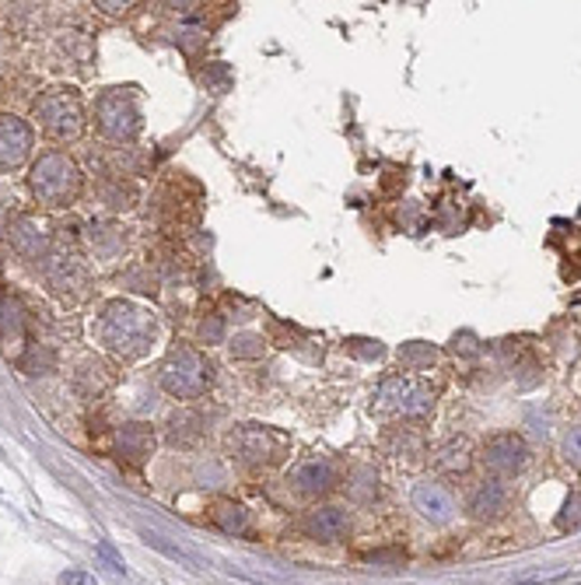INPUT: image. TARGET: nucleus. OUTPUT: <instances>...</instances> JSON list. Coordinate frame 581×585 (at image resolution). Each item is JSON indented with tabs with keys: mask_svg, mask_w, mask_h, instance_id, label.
Returning <instances> with one entry per match:
<instances>
[{
	"mask_svg": "<svg viewBox=\"0 0 581 585\" xmlns=\"http://www.w3.org/2000/svg\"><path fill=\"white\" fill-rule=\"evenodd\" d=\"M158 319L144 305L130 298H113L99 316V344L119 361H137L144 358L155 344Z\"/></svg>",
	"mask_w": 581,
	"mask_h": 585,
	"instance_id": "obj_1",
	"label": "nucleus"
},
{
	"mask_svg": "<svg viewBox=\"0 0 581 585\" xmlns=\"http://www.w3.org/2000/svg\"><path fill=\"white\" fill-rule=\"evenodd\" d=\"M28 187H33L36 200L50 211H64L85 190V176L78 162H74L67 151H46L39 162L33 165V176H28Z\"/></svg>",
	"mask_w": 581,
	"mask_h": 585,
	"instance_id": "obj_2",
	"label": "nucleus"
},
{
	"mask_svg": "<svg viewBox=\"0 0 581 585\" xmlns=\"http://www.w3.org/2000/svg\"><path fill=\"white\" fill-rule=\"evenodd\" d=\"M438 393L427 386V382L414 376H389L378 382V390L372 396V410L382 418H427L435 410Z\"/></svg>",
	"mask_w": 581,
	"mask_h": 585,
	"instance_id": "obj_3",
	"label": "nucleus"
},
{
	"mask_svg": "<svg viewBox=\"0 0 581 585\" xmlns=\"http://www.w3.org/2000/svg\"><path fill=\"white\" fill-rule=\"evenodd\" d=\"M158 382H162V390H165L168 396H176V399H196V396H204L207 386L214 382V365L204 358L201 351L176 347V351H168V358L162 361Z\"/></svg>",
	"mask_w": 581,
	"mask_h": 585,
	"instance_id": "obj_4",
	"label": "nucleus"
},
{
	"mask_svg": "<svg viewBox=\"0 0 581 585\" xmlns=\"http://www.w3.org/2000/svg\"><path fill=\"white\" fill-rule=\"evenodd\" d=\"M39 127L53 141H78L85 133V105L74 88H50L36 99Z\"/></svg>",
	"mask_w": 581,
	"mask_h": 585,
	"instance_id": "obj_5",
	"label": "nucleus"
},
{
	"mask_svg": "<svg viewBox=\"0 0 581 585\" xmlns=\"http://www.w3.org/2000/svg\"><path fill=\"white\" fill-rule=\"evenodd\" d=\"M228 445H232V453L242 459V463L249 467H273L281 463V459L287 456V435H281V431L273 428H259V424H242L238 431H232V438H228Z\"/></svg>",
	"mask_w": 581,
	"mask_h": 585,
	"instance_id": "obj_6",
	"label": "nucleus"
},
{
	"mask_svg": "<svg viewBox=\"0 0 581 585\" xmlns=\"http://www.w3.org/2000/svg\"><path fill=\"white\" fill-rule=\"evenodd\" d=\"M95 123L99 130L109 137V141H133L141 133V110H137V99L124 88H113L95 102Z\"/></svg>",
	"mask_w": 581,
	"mask_h": 585,
	"instance_id": "obj_7",
	"label": "nucleus"
},
{
	"mask_svg": "<svg viewBox=\"0 0 581 585\" xmlns=\"http://www.w3.org/2000/svg\"><path fill=\"white\" fill-rule=\"evenodd\" d=\"M8 242L22 259H46L53 250V225L39 214H18L8 225Z\"/></svg>",
	"mask_w": 581,
	"mask_h": 585,
	"instance_id": "obj_8",
	"label": "nucleus"
},
{
	"mask_svg": "<svg viewBox=\"0 0 581 585\" xmlns=\"http://www.w3.org/2000/svg\"><path fill=\"white\" fill-rule=\"evenodd\" d=\"M480 459L494 476H515V473H522L529 463V445L522 435H515V431H501V435H494L483 445Z\"/></svg>",
	"mask_w": 581,
	"mask_h": 585,
	"instance_id": "obj_9",
	"label": "nucleus"
},
{
	"mask_svg": "<svg viewBox=\"0 0 581 585\" xmlns=\"http://www.w3.org/2000/svg\"><path fill=\"white\" fill-rule=\"evenodd\" d=\"M46 281H50V291L60 302L78 305V302L88 298L91 277H88V267L81 264L78 256H60V259H53L50 267H46Z\"/></svg>",
	"mask_w": 581,
	"mask_h": 585,
	"instance_id": "obj_10",
	"label": "nucleus"
},
{
	"mask_svg": "<svg viewBox=\"0 0 581 585\" xmlns=\"http://www.w3.org/2000/svg\"><path fill=\"white\" fill-rule=\"evenodd\" d=\"M0 351L14 365H22V358L28 354V316L22 302L11 295H0Z\"/></svg>",
	"mask_w": 581,
	"mask_h": 585,
	"instance_id": "obj_11",
	"label": "nucleus"
},
{
	"mask_svg": "<svg viewBox=\"0 0 581 585\" xmlns=\"http://www.w3.org/2000/svg\"><path fill=\"white\" fill-rule=\"evenodd\" d=\"M28 155H33V127L22 116L0 113V173L25 165Z\"/></svg>",
	"mask_w": 581,
	"mask_h": 585,
	"instance_id": "obj_12",
	"label": "nucleus"
},
{
	"mask_svg": "<svg viewBox=\"0 0 581 585\" xmlns=\"http://www.w3.org/2000/svg\"><path fill=\"white\" fill-rule=\"evenodd\" d=\"M287 484L298 491L305 498H323L336 487V470L330 459L323 456H312V459H301L298 467H290L287 473Z\"/></svg>",
	"mask_w": 581,
	"mask_h": 585,
	"instance_id": "obj_13",
	"label": "nucleus"
},
{
	"mask_svg": "<svg viewBox=\"0 0 581 585\" xmlns=\"http://www.w3.org/2000/svg\"><path fill=\"white\" fill-rule=\"evenodd\" d=\"M347 530H350V516L340 505H315L301 519V533L309 536V541H319V544L344 541Z\"/></svg>",
	"mask_w": 581,
	"mask_h": 585,
	"instance_id": "obj_14",
	"label": "nucleus"
},
{
	"mask_svg": "<svg viewBox=\"0 0 581 585\" xmlns=\"http://www.w3.org/2000/svg\"><path fill=\"white\" fill-rule=\"evenodd\" d=\"M414 512H421L431 526H449L455 519V498L438 481H421L414 487Z\"/></svg>",
	"mask_w": 581,
	"mask_h": 585,
	"instance_id": "obj_15",
	"label": "nucleus"
},
{
	"mask_svg": "<svg viewBox=\"0 0 581 585\" xmlns=\"http://www.w3.org/2000/svg\"><path fill=\"white\" fill-rule=\"evenodd\" d=\"M151 453H155V431H151V424H124L116 431V456L119 463L127 467H144Z\"/></svg>",
	"mask_w": 581,
	"mask_h": 585,
	"instance_id": "obj_16",
	"label": "nucleus"
},
{
	"mask_svg": "<svg viewBox=\"0 0 581 585\" xmlns=\"http://www.w3.org/2000/svg\"><path fill=\"white\" fill-rule=\"evenodd\" d=\"M508 505H512L508 487H504L501 481H487V484H480L477 491H473L469 516L477 522H498V519L508 516Z\"/></svg>",
	"mask_w": 581,
	"mask_h": 585,
	"instance_id": "obj_17",
	"label": "nucleus"
},
{
	"mask_svg": "<svg viewBox=\"0 0 581 585\" xmlns=\"http://www.w3.org/2000/svg\"><path fill=\"white\" fill-rule=\"evenodd\" d=\"M382 445H386V453L392 459H406V463H421V459L427 456V445H424V435L417 428H389L386 438H382Z\"/></svg>",
	"mask_w": 581,
	"mask_h": 585,
	"instance_id": "obj_18",
	"label": "nucleus"
},
{
	"mask_svg": "<svg viewBox=\"0 0 581 585\" xmlns=\"http://www.w3.org/2000/svg\"><path fill=\"white\" fill-rule=\"evenodd\" d=\"M210 522L228 536H246L249 533V512L232 498H218L210 505Z\"/></svg>",
	"mask_w": 581,
	"mask_h": 585,
	"instance_id": "obj_19",
	"label": "nucleus"
},
{
	"mask_svg": "<svg viewBox=\"0 0 581 585\" xmlns=\"http://www.w3.org/2000/svg\"><path fill=\"white\" fill-rule=\"evenodd\" d=\"M435 467L441 473H466L473 467V445L466 438H449L446 445H438Z\"/></svg>",
	"mask_w": 581,
	"mask_h": 585,
	"instance_id": "obj_20",
	"label": "nucleus"
},
{
	"mask_svg": "<svg viewBox=\"0 0 581 585\" xmlns=\"http://www.w3.org/2000/svg\"><path fill=\"white\" fill-rule=\"evenodd\" d=\"M204 435V418L196 410H179L168 421V442L172 445H196Z\"/></svg>",
	"mask_w": 581,
	"mask_h": 585,
	"instance_id": "obj_21",
	"label": "nucleus"
},
{
	"mask_svg": "<svg viewBox=\"0 0 581 585\" xmlns=\"http://www.w3.org/2000/svg\"><path fill=\"white\" fill-rule=\"evenodd\" d=\"M347 495L361 501V505H372L378 501L382 495V487H378V473L372 467H354L347 473Z\"/></svg>",
	"mask_w": 581,
	"mask_h": 585,
	"instance_id": "obj_22",
	"label": "nucleus"
},
{
	"mask_svg": "<svg viewBox=\"0 0 581 585\" xmlns=\"http://www.w3.org/2000/svg\"><path fill=\"white\" fill-rule=\"evenodd\" d=\"M438 358H441V351L424 341H410L400 347V361H403V368H410V372H431Z\"/></svg>",
	"mask_w": 581,
	"mask_h": 585,
	"instance_id": "obj_23",
	"label": "nucleus"
},
{
	"mask_svg": "<svg viewBox=\"0 0 581 585\" xmlns=\"http://www.w3.org/2000/svg\"><path fill=\"white\" fill-rule=\"evenodd\" d=\"M78 386L91 396V393H102V390H109L113 386V368L99 361V358H88L81 368H78Z\"/></svg>",
	"mask_w": 581,
	"mask_h": 585,
	"instance_id": "obj_24",
	"label": "nucleus"
},
{
	"mask_svg": "<svg viewBox=\"0 0 581 585\" xmlns=\"http://www.w3.org/2000/svg\"><path fill=\"white\" fill-rule=\"evenodd\" d=\"M228 347H232V358H242V361L263 358V336H256V333H238Z\"/></svg>",
	"mask_w": 581,
	"mask_h": 585,
	"instance_id": "obj_25",
	"label": "nucleus"
},
{
	"mask_svg": "<svg viewBox=\"0 0 581 585\" xmlns=\"http://www.w3.org/2000/svg\"><path fill=\"white\" fill-rule=\"evenodd\" d=\"M581 526V487H574L571 495H568V501H564V508H560V516H557V530H578Z\"/></svg>",
	"mask_w": 581,
	"mask_h": 585,
	"instance_id": "obj_26",
	"label": "nucleus"
},
{
	"mask_svg": "<svg viewBox=\"0 0 581 585\" xmlns=\"http://www.w3.org/2000/svg\"><path fill=\"white\" fill-rule=\"evenodd\" d=\"M560 459H564L568 467L581 470V424L571 428L568 435H564V442H560Z\"/></svg>",
	"mask_w": 581,
	"mask_h": 585,
	"instance_id": "obj_27",
	"label": "nucleus"
},
{
	"mask_svg": "<svg viewBox=\"0 0 581 585\" xmlns=\"http://www.w3.org/2000/svg\"><path fill=\"white\" fill-rule=\"evenodd\" d=\"M201 341L204 344H221L224 341V319L218 313H210L204 322H201Z\"/></svg>",
	"mask_w": 581,
	"mask_h": 585,
	"instance_id": "obj_28",
	"label": "nucleus"
},
{
	"mask_svg": "<svg viewBox=\"0 0 581 585\" xmlns=\"http://www.w3.org/2000/svg\"><path fill=\"white\" fill-rule=\"evenodd\" d=\"M347 351L358 354V358H369V361L382 358V344L378 341H347Z\"/></svg>",
	"mask_w": 581,
	"mask_h": 585,
	"instance_id": "obj_29",
	"label": "nucleus"
},
{
	"mask_svg": "<svg viewBox=\"0 0 581 585\" xmlns=\"http://www.w3.org/2000/svg\"><path fill=\"white\" fill-rule=\"evenodd\" d=\"M364 561H372V564H403L406 554L403 550H372V554H364Z\"/></svg>",
	"mask_w": 581,
	"mask_h": 585,
	"instance_id": "obj_30",
	"label": "nucleus"
},
{
	"mask_svg": "<svg viewBox=\"0 0 581 585\" xmlns=\"http://www.w3.org/2000/svg\"><path fill=\"white\" fill-rule=\"evenodd\" d=\"M60 585H95V578H91L88 572H81V568H70V572L60 575Z\"/></svg>",
	"mask_w": 581,
	"mask_h": 585,
	"instance_id": "obj_31",
	"label": "nucleus"
},
{
	"mask_svg": "<svg viewBox=\"0 0 581 585\" xmlns=\"http://www.w3.org/2000/svg\"><path fill=\"white\" fill-rule=\"evenodd\" d=\"M95 8H102L105 14H127L133 4H130V0H124V4H105V0H102V4H95Z\"/></svg>",
	"mask_w": 581,
	"mask_h": 585,
	"instance_id": "obj_32",
	"label": "nucleus"
}]
</instances>
